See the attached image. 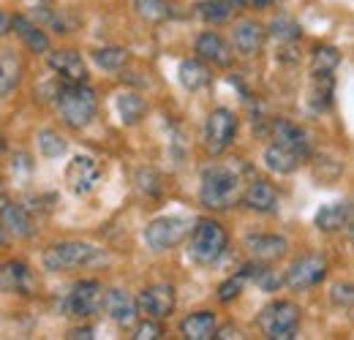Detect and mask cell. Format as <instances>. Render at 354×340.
<instances>
[{
  "label": "cell",
  "instance_id": "cell-1",
  "mask_svg": "<svg viewBox=\"0 0 354 340\" xmlns=\"http://www.w3.org/2000/svg\"><path fill=\"white\" fill-rule=\"evenodd\" d=\"M310 158V142L308 133L300 126L289 123V120H278L272 126V142L265 147V167L272 174H295L306 161Z\"/></svg>",
  "mask_w": 354,
  "mask_h": 340
},
{
  "label": "cell",
  "instance_id": "cell-2",
  "mask_svg": "<svg viewBox=\"0 0 354 340\" xmlns=\"http://www.w3.org/2000/svg\"><path fill=\"white\" fill-rule=\"evenodd\" d=\"M243 177L240 171L232 167H221L213 164L207 169H202V180H199V202L210 210H232L240 196H243Z\"/></svg>",
  "mask_w": 354,
  "mask_h": 340
},
{
  "label": "cell",
  "instance_id": "cell-3",
  "mask_svg": "<svg viewBox=\"0 0 354 340\" xmlns=\"http://www.w3.org/2000/svg\"><path fill=\"white\" fill-rule=\"evenodd\" d=\"M55 106L66 126L82 131L98 115V95L85 82H66V85H60L57 95H55Z\"/></svg>",
  "mask_w": 354,
  "mask_h": 340
},
{
  "label": "cell",
  "instance_id": "cell-4",
  "mask_svg": "<svg viewBox=\"0 0 354 340\" xmlns=\"http://www.w3.org/2000/svg\"><path fill=\"white\" fill-rule=\"evenodd\" d=\"M188 232V254L196 264L210 267L221 261L229 248V234L216 218H199Z\"/></svg>",
  "mask_w": 354,
  "mask_h": 340
},
{
  "label": "cell",
  "instance_id": "cell-5",
  "mask_svg": "<svg viewBox=\"0 0 354 340\" xmlns=\"http://www.w3.org/2000/svg\"><path fill=\"white\" fill-rule=\"evenodd\" d=\"M104 258V251L90 245V243H80V240H66V243H55L41 254V264L49 272H71V270H82L95 261Z\"/></svg>",
  "mask_w": 354,
  "mask_h": 340
},
{
  "label": "cell",
  "instance_id": "cell-6",
  "mask_svg": "<svg viewBox=\"0 0 354 340\" xmlns=\"http://www.w3.org/2000/svg\"><path fill=\"white\" fill-rule=\"evenodd\" d=\"M300 321H303V310L292 299H275L272 305H267L265 310L259 313V319H257L262 335L270 340L297 338Z\"/></svg>",
  "mask_w": 354,
  "mask_h": 340
},
{
  "label": "cell",
  "instance_id": "cell-7",
  "mask_svg": "<svg viewBox=\"0 0 354 340\" xmlns=\"http://www.w3.org/2000/svg\"><path fill=\"white\" fill-rule=\"evenodd\" d=\"M237 128H240V117L234 109L229 106H216L207 120H205V131H202V144L210 155H223L234 136H237Z\"/></svg>",
  "mask_w": 354,
  "mask_h": 340
},
{
  "label": "cell",
  "instance_id": "cell-8",
  "mask_svg": "<svg viewBox=\"0 0 354 340\" xmlns=\"http://www.w3.org/2000/svg\"><path fill=\"white\" fill-rule=\"evenodd\" d=\"M188 220L183 215H158L145 226V245L153 254H164L177 248L188 237Z\"/></svg>",
  "mask_w": 354,
  "mask_h": 340
},
{
  "label": "cell",
  "instance_id": "cell-9",
  "mask_svg": "<svg viewBox=\"0 0 354 340\" xmlns=\"http://www.w3.org/2000/svg\"><path fill=\"white\" fill-rule=\"evenodd\" d=\"M330 272V261L324 254H308L300 256L297 261H292V267L283 275V283L292 292H308L313 286H319Z\"/></svg>",
  "mask_w": 354,
  "mask_h": 340
},
{
  "label": "cell",
  "instance_id": "cell-10",
  "mask_svg": "<svg viewBox=\"0 0 354 340\" xmlns=\"http://www.w3.org/2000/svg\"><path fill=\"white\" fill-rule=\"evenodd\" d=\"M104 305V286L98 281H80L63 299V313L74 319H90Z\"/></svg>",
  "mask_w": 354,
  "mask_h": 340
},
{
  "label": "cell",
  "instance_id": "cell-11",
  "mask_svg": "<svg viewBox=\"0 0 354 340\" xmlns=\"http://www.w3.org/2000/svg\"><path fill=\"white\" fill-rule=\"evenodd\" d=\"M66 182L74 196H88L101 182V164L93 155H74L66 167Z\"/></svg>",
  "mask_w": 354,
  "mask_h": 340
},
{
  "label": "cell",
  "instance_id": "cell-12",
  "mask_svg": "<svg viewBox=\"0 0 354 340\" xmlns=\"http://www.w3.org/2000/svg\"><path fill=\"white\" fill-rule=\"evenodd\" d=\"M177 308V294L169 283H153L145 286L136 297V310L150 316V319H169Z\"/></svg>",
  "mask_w": 354,
  "mask_h": 340
},
{
  "label": "cell",
  "instance_id": "cell-13",
  "mask_svg": "<svg viewBox=\"0 0 354 340\" xmlns=\"http://www.w3.org/2000/svg\"><path fill=\"white\" fill-rule=\"evenodd\" d=\"M39 289L33 270L19 261V258H8L0 261V292L3 294H17V297H33Z\"/></svg>",
  "mask_w": 354,
  "mask_h": 340
},
{
  "label": "cell",
  "instance_id": "cell-14",
  "mask_svg": "<svg viewBox=\"0 0 354 340\" xmlns=\"http://www.w3.org/2000/svg\"><path fill=\"white\" fill-rule=\"evenodd\" d=\"M194 52L199 60L210 63V66H218V68H229L234 63V49L232 44L226 41L223 36L213 33V30H205L196 36V44H194Z\"/></svg>",
  "mask_w": 354,
  "mask_h": 340
},
{
  "label": "cell",
  "instance_id": "cell-15",
  "mask_svg": "<svg viewBox=\"0 0 354 340\" xmlns=\"http://www.w3.org/2000/svg\"><path fill=\"white\" fill-rule=\"evenodd\" d=\"M46 66L63 77L66 82H88V63L77 49H55L46 52Z\"/></svg>",
  "mask_w": 354,
  "mask_h": 340
},
{
  "label": "cell",
  "instance_id": "cell-16",
  "mask_svg": "<svg viewBox=\"0 0 354 340\" xmlns=\"http://www.w3.org/2000/svg\"><path fill=\"white\" fill-rule=\"evenodd\" d=\"M265 39H267V30L262 22H257V19H240L234 25V30H232V49L240 52L243 57H254V55L262 52Z\"/></svg>",
  "mask_w": 354,
  "mask_h": 340
},
{
  "label": "cell",
  "instance_id": "cell-17",
  "mask_svg": "<svg viewBox=\"0 0 354 340\" xmlns=\"http://www.w3.org/2000/svg\"><path fill=\"white\" fill-rule=\"evenodd\" d=\"M245 248L257 261H281L289 254V240L281 234H248L245 237Z\"/></svg>",
  "mask_w": 354,
  "mask_h": 340
},
{
  "label": "cell",
  "instance_id": "cell-18",
  "mask_svg": "<svg viewBox=\"0 0 354 340\" xmlns=\"http://www.w3.org/2000/svg\"><path fill=\"white\" fill-rule=\"evenodd\" d=\"M240 202H243L248 210H254V213L270 215L278 210V191H275L267 180H251V182L243 188Z\"/></svg>",
  "mask_w": 354,
  "mask_h": 340
},
{
  "label": "cell",
  "instance_id": "cell-19",
  "mask_svg": "<svg viewBox=\"0 0 354 340\" xmlns=\"http://www.w3.org/2000/svg\"><path fill=\"white\" fill-rule=\"evenodd\" d=\"M333 93H335V74H319L310 71L308 95H306V106L310 115H322L333 106Z\"/></svg>",
  "mask_w": 354,
  "mask_h": 340
},
{
  "label": "cell",
  "instance_id": "cell-20",
  "mask_svg": "<svg viewBox=\"0 0 354 340\" xmlns=\"http://www.w3.org/2000/svg\"><path fill=\"white\" fill-rule=\"evenodd\" d=\"M104 310L109 313V319L120 327H131L136 321V299L126 289H109L104 292Z\"/></svg>",
  "mask_w": 354,
  "mask_h": 340
},
{
  "label": "cell",
  "instance_id": "cell-21",
  "mask_svg": "<svg viewBox=\"0 0 354 340\" xmlns=\"http://www.w3.org/2000/svg\"><path fill=\"white\" fill-rule=\"evenodd\" d=\"M0 226H3V232L14 234L19 240L33 237V232H36V223H33L30 213L22 205H14V202H6L0 207Z\"/></svg>",
  "mask_w": 354,
  "mask_h": 340
},
{
  "label": "cell",
  "instance_id": "cell-22",
  "mask_svg": "<svg viewBox=\"0 0 354 340\" xmlns=\"http://www.w3.org/2000/svg\"><path fill=\"white\" fill-rule=\"evenodd\" d=\"M313 223H316V229L324 232V234L344 232V229H349V223H352V205H349V202H330V205H324V207L316 213Z\"/></svg>",
  "mask_w": 354,
  "mask_h": 340
},
{
  "label": "cell",
  "instance_id": "cell-23",
  "mask_svg": "<svg viewBox=\"0 0 354 340\" xmlns=\"http://www.w3.org/2000/svg\"><path fill=\"white\" fill-rule=\"evenodd\" d=\"M177 79H180V85L185 87L188 93H199V90L210 87L213 71H210V66H207L205 60L188 57V60H180V66H177Z\"/></svg>",
  "mask_w": 354,
  "mask_h": 340
},
{
  "label": "cell",
  "instance_id": "cell-24",
  "mask_svg": "<svg viewBox=\"0 0 354 340\" xmlns=\"http://www.w3.org/2000/svg\"><path fill=\"white\" fill-rule=\"evenodd\" d=\"M216 330H218V316L213 310H196L180 321V335L185 340H210Z\"/></svg>",
  "mask_w": 354,
  "mask_h": 340
},
{
  "label": "cell",
  "instance_id": "cell-25",
  "mask_svg": "<svg viewBox=\"0 0 354 340\" xmlns=\"http://www.w3.org/2000/svg\"><path fill=\"white\" fill-rule=\"evenodd\" d=\"M11 30L22 39V44H25L30 52H36V55H46V52H49V39H46V33L33 22V19H28L25 14H14V17H11Z\"/></svg>",
  "mask_w": 354,
  "mask_h": 340
},
{
  "label": "cell",
  "instance_id": "cell-26",
  "mask_svg": "<svg viewBox=\"0 0 354 340\" xmlns=\"http://www.w3.org/2000/svg\"><path fill=\"white\" fill-rule=\"evenodd\" d=\"M115 112H118V120L123 123V126H139L142 120H145V115H147V104H145V98L139 95V93H120L118 98H115Z\"/></svg>",
  "mask_w": 354,
  "mask_h": 340
},
{
  "label": "cell",
  "instance_id": "cell-27",
  "mask_svg": "<svg viewBox=\"0 0 354 340\" xmlns=\"http://www.w3.org/2000/svg\"><path fill=\"white\" fill-rule=\"evenodd\" d=\"M133 11L147 25H164L175 19V6L169 0H133Z\"/></svg>",
  "mask_w": 354,
  "mask_h": 340
},
{
  "label": "cell",
  "instance_id": "cell-28",
  "mask_svg": "<svg viewBox=\"0 0 354 340\" xmlns=\"http://www.w3.org/2000/svg\"><path fill=\"white\" fill-rule=\"evenodd\" d=\"M194 11L199 19L210 22V25H221L229 22L232 14H234V0H196L194 3Z\"/></svg>",
  "mask_w": 354,
  "mask_h": 340
},
{
  "label": "cell",
  "instance_id": "cell-29",
  "mask_svg": "<svg viewBox=\"0 0 354 340\" xmlns=\"http://www.w3.org/2000/svg\"><path fill=\"white\" fill-rule=\"evenodd\" d=\"M93 60H95V66H101L104 71L118 74V71H123V68L131 63V52H129L126 46H101V49L93 52Z\"/></svg>",
  "mask_w": 354,
  "mask_h": 340
},
{
  "label": "cell",
  "instance_id": "cell-30",
  "mask_svg": "<svg viewBox=\"0 0 354 340\" xmlns=\"http://www.w3.org/2000/svg\"><path fill=\"white\" fill-rule=\"evenodd\" d=\"M36 142H39V153H41L44 158H49V161L63 158V155L68 153V142H66L55 128H41L39 136H36Z\"/></svg>",
  "mask_w": 354,
  "mask_h": 340
},
{
  "label": "cell",
  "instance_id": "cell-31",
  "mask_svg": "<svg viewBox=\"0 0 354 340\" xmlns=\"http://www.w3.org/2000/svg\"><path fill=\"white\" fill-rule=\"evenodd\" d=\"M19 77H22L19 60L14 55L0 52V95H8L14 87L19 85Z\"/></svg>",
  "mask_w": 354,
  "mask_h": 340
},
{
  "label": "cell",
  "instance_id": "cell-32",
  "mask_svg": "<svg viewBox=\"0 0 354 340\" xmlns=\"http://www.w3.org/2000/svg\"><path fill=\"white\" fill-rule=\"evenodd\" d=\"M341 66V52L335 46H316L313 57H310V71L319 74H335Z\"/></svg>",
  "mask_w": 354,
  "mask_h": 340
},
{
  "label": "cell",
  "instance_id": "cell-33",
  "mask_svg": "<svg viewBox=\"0 0 354 340\" xmlns=\"http://www.w3.org/2000/svg\"><path fill=\"white\" fill-rule=\"evenodd\" d=\"M270 36H272V39H278V41H283V44H295V41H300L303 28H300L295 19L281 17V19H275V22L270 25Z\"/></svg>",
  "mask_w": 354,
  "mask_h": 340
},
{
  "label": "cell",
  "instance_id": "cell-34",
  "mask_svg": "<svg viewBox=\"0 0 354 340\" xmlns=\"http://www.w3.org/2000/svg\"><path fill=\"white\" fill-rule=\"evenodd\" d=\"M245 286H248V278H245V272L240 270L237 275H232L229 281H223L221 286H218V299H221V302H232V299H237L243 294Z\"/></svg>",
  "mask_w": 354,
  "mask_h": 340
},
{
  "label": "cell",
  "instance_id": "cell-35",
  "mask_svg": "<svg viewBox=\"0 0 354 340\" xmlns=\"http://www.w3.org/2000/svg\"><path fill=\"white\" fill-rule=\"evenodd\" d=\"M158 338H164V327H161L158 319L145 316V321H139L136 330H133V340H158Z\"/></svg>",
  "mask_w": 354,
  "mask_h": 340
},
{
  "label": "cell",
  "instance_id": "cell-36",
  "mask_svg": "<svg viewBox=\"0 0 354 340\" xmlns=\"http://www.w3.org/2000/svg\"><path fill=\"white\" fill-rule=\"evenodd\" d=\"M352 299H354V292H352V283H335L333 286V292H330V302L335 305V308H344V310H349L352 308Z\"/></svg>",
  "mask_w": 354,
  "mask_h": 340
},
{
  "label": "cell",
  "instance_id": "cell-37",
  "mask_svg": "<svg viewBox=\"0 0 354 340\" xmlns=\"http://www.w3.org/2000/svg\"><path fill=\"white\" fill-rule=\"evenodd\" d=\"M8 33H11V14H6V11L0 8V39L8 36Z\"/></svg>",
  "mask_w": 354,
  "mask_h": 340
},
{
  "label": "cell",
  "instance_id": "cell-38",
  "mask_svg": "<svg viewBox=\"0 0 354 340\" xmlns=\"http://www.w3.org/2000/svg\"><path fill=\"white\" fill-rule=\"evenodd\" d=\"M213 338H243L240 335V330L237 327H223V330H216V335Z\"/></svg>",
  "mask_w": 354,
  "mask_h": 340
},
{
  "label": "cell",
  "instance_id": "cell-39",
  "mask_svg": "<svg viewBox=\"0 0 354 340\" xmlns=\"http://www.w3.org/2000/svg\"><path fill=\"white\" fill-rule=\"evenodd\" d=\"M68 338H82V340H90V338H93V330H90V327H82V330H71V332H68Z\"/></svg>",
  "mask_w": 354,
  "mask_h": 340
},
{
  "label": "cell",
  "instance_id": "cell-40",
  "mask_svg": "<svg viewBox=\"0 0 354 340\" xmlns=\"http://www.w3.org/2000/svg\"><path fill=\"white\" fill-rule=\"evenodd\" d=\"M234 3H243V6H267L272 0H234Z\"/></svg>",
  "mask_w": 354,
  "mask_h": 340
},
{
  "label": "cell",
  "instance_id": "cell-41",
  "mask_svg": "<svg viewBox=\"0 0 354 340\" xmlns=\"http://www.w3.org/2000/svg\"><path fill=\"white\" fill-rule=\"evenodd\" d=\"M3 243H6V232H3V226H0V248H3Z\"/></svg>",
  "mask_w": 354,
  "mask_h": 340
},
{
  "label": "cell",
  "instance_id": "cell-42",
  "mask_svg": "<svg viewBox=\"0 0 354 340\" xmlns=\"http://www.w3.org/2000/svg\"><path fill=\"white\" fill-rule=\"evenodd\" d=\"M6 150V139H3V133H0V153Z\"/></svg>",
  "mask_w": 354,
  "mask_h": 340
},
{
  "label": "cell",
  "instance_id": "cell-43",
  "mask_svg": "<svg viewBox=\"0 0 354 340\" xmlns=\"http://www.w3.org/2000/svg\"><path fill=\"white\" fill-rule=\"evenodd\" d=\"M0 188H3V174H0Z\"/></svg>",
  "mask_w": 354,
  "mask_h": 340
},
{
  "label": "cell",
  "instance_id": "cell-44",
  "mask_svg": "<svg viewBox=\"0 0 354 340\" xmlns=\"http://www.w3.org/2000/svg\"><path fill=\"white\" fill-rule=\"evenodd\" d=\"M44 3H52V0H44Z\"/></svg>",
  "mask_w": 354,
  "mask_h": 340
}]
</instances>
